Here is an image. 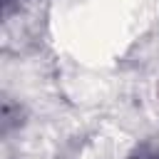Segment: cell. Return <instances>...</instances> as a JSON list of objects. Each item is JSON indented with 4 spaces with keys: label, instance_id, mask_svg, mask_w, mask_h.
<instances>
[{
    "label": "cell",
    "instance_id": "1",
    "mask_svg": "<svg viewBox=\"0 0 159 159\" xmlns=\"http://www.w3.org/2000/svg\"><path fill=\"white\" fill-rule=\"evenodd\" d=\"M127 159H159V147H139Z\"/></svg>",
    "mask_w": 159,
    "mask_h": 159
}]
</instances>
